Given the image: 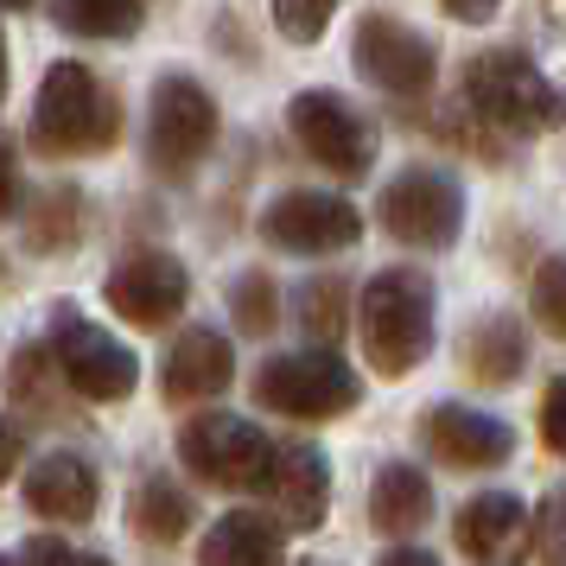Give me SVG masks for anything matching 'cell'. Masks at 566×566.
<instances>
[{
    "label": "cell",
    "instance_id": "30",
    "mask_svg": "<svg viewBox=\"0 0 566 566\" xmlns=\"http://www.w3.org/2000/svg\"><path fill=\"white\" fill-rule=\"evenodd\" d=\"M541 439L566 459V376H554L547 395H541Z\"/></svg>",
    "mask_w": 566,
    "mask_h": 566
},
{
    "label": "cell",
    "instance_id": "35",
    "mask_svg": "<svg viewBox=\"0 0 566 566\" xmlns=\"http://www.w3.org/2000/svg\"><path fill=\"white\" fill-rule=\"evenodd\" d=\"M0 96H7V32H0Z\"/></svg>",
    "mask_w": 566,
    "mask_h": 566
},
{
    "label": "cell",
    "instance_id": "4",
    "mask_svg": "<svg viewBox=\"0 0 566 566\" xmlns=\"http://www.w3.org/2000/svg\"><path fill=\"white\" fill-rule=\"evenodd\" d=\"M39 350H45L57 382L71 388V395H83V401H128L134 388H140V357L122 337H108L103 325H90L71 306L52 312V337Z\"/></svg>",
    "mask_w": 566,
    "mask_h": 566
},
{
    "label": "cell",
    "instance_id": "33",
    "mask_svg": "<svg viewBox=\"0 0 566 566\" xmlns=\"http://www.w3.org/2000/svg\"><path fill=\"white\" fill-rule=\"evenodd\" d=\"M446 13H452V20H478V27H484V20L496 13V7H490V0H452Z\"/></svg>",
    "mask_w": 566,
    "mask_h": 566
},
{
    "label": "cell",
    "instance_id": "3",
    "mask_svg": "<svg viewBox=\"0 0 566 566\" xmlns=\"http://www.w3.org/2000/svg\"><path fill=\"white\" fill-rule=\"evenodd\" d=\"M357 325H363L369 369L388 376V382H401L433 350V281L420 268H382L376 281L363 286Z\"/></svg>",
    "mask_w": 566,
    "mask_h": 566
},
{
    "label": "cell",
    "instance_id": "36",
    "mask_svg": "<svg viewBox=\"0 0 566 566\" xmlns=\"http://www.w3.org/2000/svg\"><path fill=\"white\" fill-rule=\"evenodd\" d=\"M0 566H20V560H13V554H0Z\"/></svg>",
    "mask_w": 566,
    "mask_h": 566
},
{
    "label": "cell",
    "instance_id": "23",
    "mask_svg": "<svg viewBox=\"0 0 566 566\" xmlns=\"http://www.w3.org/2000/svg\"><path fill=\"white\" fill-rule=\"evenodd\" d=\"M52 20L64 32H77V39H128V32H140L147 7H140V0H103V7L71 0V7H57Z\"/></svg>",
    "mask_w": 566,
    "mask_h": 566
},
{
    "label": "cell",
    "instance_id": "34",
    "mask_svg": "<svg viewBox=\"0 0 566 566\" xmlns=\"http://www.w3.org/2000/svg\"><path fill=\"white\" fill-rule=\"evenodd\" d=\"M376 566H439L433 554H420V547H395V554H382Z\"/></svg>",
    "mask_w": 566,
    "mask_h": 566
},
{
    "label": "cell",
    "instance_id": "1",
    "mask_svg": "<svg viewBox=\"0 0 566 566\" xmlns=\"http://www.w3.org/2000/svg\"><path fill=\"white\" fill-rule=\"evenodd\" d=\"M32 154L45 159H71V154H108L122 140V103L90 64L77 57H57L45 83H39V103H32Z\"/></svg>",
    "mask_w": 566,
    "mask_h": 566
},
{
    "label": "cell",
    "instance_id": "21",
    "mask_svg": "<svg viewBox=\"0 0 566 566\" xmlns=\"http://www.w3.org/2000/svg\"><path fill=\"white\" fill-rule=\"evenodd\" d=\"M191 522H198V503H191V496L166 478V471L140 478V490H134V528H140V535L159 541V547H172Z\"/></svg>",
    "mask_w": 566,
    "mask_h": 566
},
{
    "label": "cell",
    "instance_id": "9",
    "mask_svg": "<svg viewBox=\"0 0 566 566\" xmlns=\"http://www.w3.org/2000/svg\"><path fill=\"white\" fill-rule=\"evenodd\" d=\"M382 230L408 249H452L464 230V191L439 166H408L382 185Z\"/></svg>",
    "mask_w": 566,
    "mask_h": 566
},
{
    "label": "cell",
    "instance_id": "16",
    "mask_svg": "<svg viewBox=\"0 0 566 566\" xmlns=\"http://www.w3.org/2000/svg\"><path fill=\"white\" fill-rule=\"evenodd\" d=\"M528 528H535V515L522 496L510 490H484V496H471L452 522V541H459L471 560H490V566H515V554L528 547Z\"/></svg>",
    "mask_w": 566,
    "mask_h": 566
},
{
    "label": "cell",
    "instance_id": "27",
    "mask_svg": "<svg viewBox=\"0 0 566 566\" xmlns=\"http://www.w3.org/2000/svg\"><path fill=\"white\" fill-rule=\"evenodd\" d=\"M325 27H332V0H281L274 7V32L300 39V45L325 39Z\"/></svg>",
    "mask_w": 566,
    "mask_h": 566
},
{
    "label": "cell",
    "instance_id": "29",
    "mask_svg": "<svg viewBox=\"0 0 566 566\" xmlns=\"http://www.w3.org/2000/svg\"><path fill=\"white\" fill-rule=\"evenodd\" d=\"M13 560H20V566H108L103 554H83V547H71V541H52V535L27 541Z\"/></svg>",
    "mask_w": 566,
    "mask_h": 566
},
{
    "label": "cell",
    "instance_id": "18",
    "mask_svg": "<svg viewBox=\"0 0 566 566\" xmlns=\"http://www.w3.org/2000/svg\"><path fill=\"white\" fill-rule=\"evenodd\" d=\"M459 369L478 376L484 388H503L528 369V325L515 312H496V318H478L459 344Z\"/></svg>",
    "mask_w": 566,
    "mask_h": 566
},
{
    "label": "cell",
    "instance_id": "5",
    "mask_svg": "<svg viewBox=\"0 0 566 566\" xmlns=\"http://www.w3.org/2000/svg\"><path fill=\"white\" fill-rule=\"evenodd\" d=\"M217 147V103L198 77H172L154 83V108H147V166L166 179H191L205 154Z\"/></svg>",
    "mask_w": 566,
    "mask_h": 566
},
{
    "label": "cell",
    "instance_id": "10",
    "mask_svg": "<svg viewBox=\"0 0 566 566\" xmlns=\"http://www.w3.org/2000/svg\"><path fill=\"white\" fill-rule=\"evenodd\" d=\"M350 52H357V77L388 90V96H427L433 90V71H439L433 39L413 32L408 20H395V13H363Z\"/></svg>",
    "mask_w": 566,
    "mask_h": 566
},
{
    "label": "cell",
    "instance_id": "20",
    "mask_svg": "<svg viewBox=\"0 0 566 566\" xmlns=\"http://www.w3.org/2000/svg\"><path fill=\"white\" fill-rule=\"evenodd\" d=\"M286 535L261 510H230L198 547V566H281Z\"/></svg>",
    "mask_w": 566,
    "mask_h": 566
},
{
    "label": "cell",
    "instance_id": "12",
    "mask_svg": "<svg viewBox=\"0 0 566 566\" xmlns=\"http://www.w3.org/2000/svg\"><path fill=\"white\" fill-rule=\"evenodd\" d=\"M103 293L128 325L166 332V325L185 312V300H191V274H185V261L166 255V249H134V255H122L115 268H108Z\"/></svg>",
    "mask_w": 566,
    "mask_h": 566
},
{
    "label": "cell",
    "instance_id": "24",
    "mask_svg": "<svg viewBox=\"0 0 566 566\" xmlns=\"http://www.w3.org/2000/svg\"><path fill=\"white\" fill-rule=\"evenodd\" d=\"M77 230H83V198L77 191H45V205L32 210V249L52 255L64 242H77Z\"/></svg>",
    "mask_w": 566,
    "mask_h": 566
},
{
    "label": "cell",
    "instance_id": "17",
    "mask_svg": "<svg viewBox=\"0 0 566 566\" xmlns=\"http://www.w3.org/2000/svg\"><path fill=\"white\" fill-rule=\"evenodd\" d=\"M96 503H103V484L77 452H45L27 471V510L45 515V522H90Z\"/></svg>",
    "mask_w": 566,
    "mask_h": 566
},
{
    "label": "cell",
    "instance_id": "6",
    "mask_svg": "<svg viewBox=\"0 0 566 566\" xmlns=\"http://www.w3.org/2000/svg\"><path fill=\"white\" fill-rule=\"evenodd\" d=\"M357 369H344L332 350H293V357H268L255 369V401L286 413V420H344L357 408Z\"/></svg>",
    "mask_w": 566,
    "mask_h": 566
},
{
    "label": "cell",
    "instance_id": "22",
    "mask_svg": "<svg viewBox=\"0 0 566 566\" xmlns=\"http://www.w3.org/2000/svg\"><path fill=\"white\" fill-rule=\"evenodd\" d=\"M344 300H350V286L337 281V274H312V281L300 286V332L332 350L337 337H344V312H350Z\"/></svg>",
    "mask_w": 566,
    "mask_h": 566
},
{
    "label": "cell",
    "instance_id": "8",
    "mask_svg": "<svg viewBox=\"0 0 566 566\" xmlns=\"http://www.w3.org/2000/svg\"><path fill=\"white\" fill-rule=\"evenodd\" d=\"M286 128H293V140L325 172H337V179H369V166H376V128L363 122V108L350 96H337V90H300L286 103Z\"/></svg>",
    "mask_w": 566,
    "mask_h": 566
},
{
    "label": "cell",
    "instance_id": "15",
    "mask_svg": "<svg viewBox=\"0 0 566 566\" xmlns=\"http://www.w3.org/2000/svg\"><path fill=\"white\" fill-rule=\"evenodd\" d=\"M235 376V357L223 332H205V325H191V332L172 337V350L159 363V395L172 401V408H198V401H217Z\"/></svg>",
    "mask_w": 566,
    "mask_h": 566
},
{
    "label": "cell",
    "instance_id": "28",
    "mask_svg": "<svg viewBox=\"0 0 566 566\" xmlns=\"http://www.w3.org/2000/svg\"><path fill=\"white\" fill-rule=\"evenodd\" d=\"M528 541L541 547V560H547V566H566V490H554V496L541 503Z\"/></svg>",
    "mask_w": 566,
    "mask_h": 566
},
{
    "label": "cell",
    "instance_id": "25",
    "mask_svg": "<svg viewBox=\"0 0 566 566\" xmlns=\"http://www.w3.org/2000/svg\"><path fill=\"white\" fill-rule=\"evenodd\" d=\"M230 306H235V332L268 337V332H274V318H281V293H274L268 274H242L235 293H230Z\"/></svg>",
    "mask_w": 566,
    "mask_h": 566
},
{
    "label": "cell",
    "instance_id": "32",
    "mask_svg": "<svg viewBox=\"0 0 566 566\" xmlns=\"http://www.w3.org/2000/svg\"><path fill=\"white\" fill-rule=\"evenodd\" d=\"M20 452H27V433H20V420H0V484L20 471Z\"/></svg>",
    "mask_w": 566,
    "mask_h": 566
},
{
    "label": "cell",
    "instance_id": "7",
    "mask_svg": "<svg viewBox=\"0 0 566 566\" xmlns=\"http://www.w3.org/2000/svg\"><path fill=\"white\" fill-rule=\"evenodd\" d=\"M179 459L210 490H261L268 464H274V439L242 413H198L179 433Z\"/></svg>",
    "mask_w": 566,
    "mask_h": 566
},
{
    "label": "cell",
    "instance_id": "11",
    "mask_svg": "<svg viewBox=\"0 0 566 566\" xmlns=\"http://www.w3.org/2000/svg\"><path fill=\"white\" fill-rule=\"evenodd\" d=\"M357 235L363 217L337 191H281L261 210V242L286 249V255H332V249H350Z\"/></svg>",
    "mask_w": 566,
    "mask_h": 566
},
{
    "label": "cell",
    "instance_id": "26",
    "mask_svg": "<svg viewBox=\"0 0 566 566\" xmlns=\"http://www.w3.org/2000/svg\"><path fill=\"white\" fill-rule=\"evenodd\" d=\"M528 306H535V318L547 325V332L566 344V255H547L535 268V286H528Z\"/></svg>",
    "mask_w": 566,
    "mask_h": 566
},
{
    "label": "cell",
    "instance_id": "2",
    "mask_svg": "<svg viewBox=\"0 0 566 566\" xmlns=\"http://www.w3.org/2000/svg\"><path fill=\"white\" fill-rule=\"evenodd\" d=\"M464 115H478L496 134H554L566 122V90L547 83L528 64V52L496 45V52H471L459 71Z\"/></svg>",
    "mask_w": 566,
    "mask_h": 566
},
{
    "label": "cell",
    "instance_id": "13",
    "mask_svg": "<svg viewBox=\"0 0 566 566\" xmlns=\"http://www.w3.org/2000/svg\"><path fill=\"white\" fill-rule=\"evenodd\" d=\"M420 439L446 471H490L515 452V433L496 420V413H478L464 401H439L427 420H420Z\"/></svg>",
    "mask_w": 566,
    "mask_h": 566
},
{
    "label": "cell",
    "instance_id": "14",
    "mask_svg": "<svg viewBox=\"0 0 566 566\" xmlns=\"http://www.w3.org/2000/svg\"><path fill=\"white\" fill-rule=\"evenodd\" d=\"M261 496H268V522L274 528H318L325 522V503H332V478H325V459L312 446H274V464L261 478Z\"/></svg>",
    "mask_w": 566,
    "mask_h": 566
},
{
    "label": "cell",
    "instance_id": "19",
    "mask_svg": "<svg viewBox=\"0 0 566 566\" xmlns=\"http://www.w3.org/2000/svg\"><path fill=\"white\" fill-rule=\"evenodd\" d=\"M427 515H433V484H427V471L408 464V459L382 464L376 484H369V522H376L382 535H420Z\"/></svg>",
    "mask_w": 566,
    "mask_h": 566
},
{
    "label": "cell",
    "instance_id": "31",
    "mask_svg": "<svg viewBox=\"0 0 566 566\" xmlns=\"http://www.w3.org/2000/svg\"><path fill=\"white\" fill-rule=\"evenodd\" d=\"M0 217H20V140L0 134Z\"/></svg>",
    "mask_w": 566,
    "mask_h": 566
}]
</instances>
